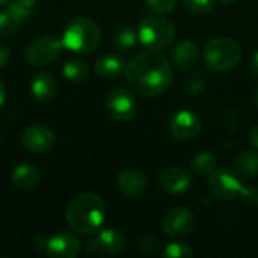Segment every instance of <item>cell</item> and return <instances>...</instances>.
<instances>
[{"label":"cell","mask_w":258,"mask_h":258,"mask_svg":"<svg viewBox=\"0 0 258 258\" xmlns=\"http://www.w3.org/2000/svg\"><path fill=\"white\" fill-rule=\"evenodd\" d=\"M30 94L38 103H50L57 94L56 79L48 73L36 74L30 82Z\"/></svg>","instance_id":"18"},{"label":"cell","mask_w":258,"mask_h":258,"mask_svg":"<svg viewBox=\"0 0 258 258\" xmlns=\"http://www.w3.org/2000/svg\"><path fill=\"white\" fill-rule=\"evenodd\" d=\"M195 215L186 207H175L165 213L162 219V230L169 237H183L195 228Z\"/></svg>","instance_id":"12"},{"label":"cell","mask_w":258,"mask_h":258,"mask_svg":"<svg viewBox=\"0 0 258 258\" xmlns=\"http://www.w3.org/2000/svg\"><path fill=\"white\" fill-rule=\"evenodd\" d=\"M249 70H251L252 74L258 76V50L254 51V54H252V57L249 60Z\"/></svg>","instance_id":"34"},{"label":"cell","mask_w":258,"mask_h":258,"mask_svg":"<svg viewBox=\"0 0 258 258\" xmlns=\"http://www.w3.org/2000/svg\"><path fill=\"white\" fill-rule=\"evenodd\" d=\"M107 216L104 200L92 192L76 195L65 209V219L68 227L83 236L95 234L101 230Z\"/></svg>","instance_id":"2"},{"label":"cell","mask_w":258,"mask_h":258,"mask_svg":"<svg viewBox=\"0 0 258 258\" xmlns=\"http://www.w3.org/2000/svg\"><path fill=\"white\" fill-rule=\"evenodd\" d=\"M125 68H127L125 60L121 56L113 54V53L100 54L94 65L97 76L101 79H107V80L118 79L119 76H122L125 73Z\"/></svg>","instance_id":"17"},{"label":"cell","mask_w":258,"mask_h":258,"mask_svg":"<svg viewBox=\"0 0 258 258\" xmlns=\"http://www.w3.org/2000/svg\"><path fill=\"white\" fill-rule=\"evenodd\" d=\"M11 3V0H0V8H6Z\"/></svg>","instance_id":"37"},{"label":"cell","mask_w":258,"mask_h":258,"mask_svg":"<svg viewBox=\"0 0 258 258\" xmlns=\"http://www.w3.org/2000/svg\"><path fill=\"white\" fill-rule=\"evenodd\" d=\"M36 248L51 258H76L82 251V243L76 234L59 231L50 236H39L36 239Z\"/></svg>","instance_id":"7"},{"label":"cell","mask_w":258,"mask_h":258,"mask_svg":"<svg viewBox=\"0 0 258 258\" xmlns=\"http://www.w3.org/2000/svg\"><path fill=\"white\" fill-rule=\"evenodd\" d=\"M128 85L144 97H159L172 83V68L159 51L147 50L135 54L125 68Z\"/></svg>","instance_id":"1"},{"label":"cell","mask_w":258,"mask_h":258,"mask_svg":"<svg viewBox=\"0 0 258 258\" xmlns=\"http://www.w3.org/2000/svg\"><path fill=\"white\" fill-rule=\"evenodd\" d=\"M5 101H6V88H5L3 82L0 80V107L5 104Z\"/></svg>","instance_id":"35"},{"label":"cell","mask_w":258,"mask_h":258,"mask_svg":"<svg viewBox=\"0 0 258 258\" xmlns=\"http://www.w3.org/2000/svg\"><path fill=\"white\" fill-rule=\"evenodd\" d=\"M62 76L68 82H74V83L85 82L89 77V67L82 59H71L63 65Z\"/></svg>","instance_id":"23"},{"label":"cell","mask_w":258,"mask_h":258,"mask_svg":"<svg viewBox=\"0 0 258 258\" xmlns=\"http://www.w3.org/2000/svg\"><path fill=\"white\" fill-rule=\"evenodd\" d=\"M209 189L212 194L222 201L239 200L243 189L240 175L230 168H216L209 175Z\"/></svg>","instance_id":"8"},{"label":"cell","mask_w":258,"mask_h":258,"mask_svg":"<svg viewBox=\"0 0 258 258\" xmlns=\"http://www.w3.org/2000/svg\"><path fill=\"white\" fill-rule=\"evenodd\" d=\"M201 118L187 109L175 112L169 118V133L178 141H190L201 132Z\"/></svg>","instance_id":"14"},{"label":"cell","mask_w":258,"mask_h":258,"mask_svg":"<svg viewBox=\"0 0 258 258\" xmlns=\"http://www.w3.org/2000/svg\"><path fill=\"white\" fill-rule=\"evenodd\" d=\"M194 178L192 174L183 166H168L162 169L157 175L159 187L171 195H181L186 194L192 187Z\"/></svg>","instance_id":"13"},{"label":"cell","mask_w":258,"mask_h":258,"mask_svg":"<svg viewBox=\"0 0 258 258\" xmlns=\"http://www.w3.org/2000/svg\"><path fill=\"white\" fill-rule=\"evenodd\" d=\"M252 101H254L255 107H258V86H257V88H255L254 94H252Z\"/></svg>","instance_id":"36"},{"label":"cell","mask_w":258,"mask_h":258,"mask_svg":"<svg viewBox=\"0 0 258 258\" xmlns=\"http://www.w3.org/2000/svg\"><path fill=\"white\" fill-rule=\"evenodd\" d=\"M222 3H225V5H233L234 2H237V0H221Z\"/></svg>","instance_id":"38"},{"label":"cell","mask_w":258,"mask_h":258,"mask_svg":"<svg viewBox=\"0 0 258 258\" xmlns=\"http://www.w3.org/2000/svg\"><path fill=\"white\" fill-rule=\"evenodd\" d=\"M9 59H11V50L3 42H0V70L9 63Z\"/></svg>","instance_id":"32"},{"label":"cell","mask_w":258,"mask_h":258,"mask_svg":"<svg viewBox=\"0 0 258 258\" xmlns=\"http://www.w3.org/2000/svg\"><path fill=\"white\" fill-rule=\"evenodd\" d=\"M112 41L118 50H132L139 41L138 39V30H135L130 26H122L118 30H115Z\"/></svg>","instance_id":"24"},{"label":"cell","mask_w":258,"mask_h":258,"mask_svg":"<svg viewBox=\"0 0 258 258\" xmlns=\"http://www.w3.org/2000/svg\"><path fill=\"white\" fill-rule=\"evenodd\" d=\"M190 168L194 174L200 177H209L218 168V159L213 153L203 151L194 156V159L190 160Z\"/></svg>","instance_id":"21"},{"label":"cell","mask_w":258,"mask_h":258,"mask_svg":"<svg viewBox=\"0 0 258 258\" xmlns=\"http://www.w3.org/2000/svg\"><path fill=\"white\" fill-rule=\"evenodd\" d=\"M23 23L24 20L17 12H14L11 8L6 6L0 12V38H8L15 35Z\"/></svg>","instance_id":"22"},{"label":"cell","mask_w":258,"mask_h":258,"mask_svg":"<svg viewBox=\"0 0 258 258\" xmlns=\"http://www.w3.org/2000/svg\"><path fill=\"white\" fill-rule=\"evenodd\" d=\"M233 169L240 175L246 178H252L258 175V150L243 151L239 156H236L233 162Z\"/></svg>","instance_id":"20"},{"label":"cell","mask_w":258,"mask_h":258,"mask_svg":"<svg viewBox=\"0 0 258 258\" xmlns=\"http://www.w3.org/2000/svg\"><path fill=\"white\" fill-rule=\"evenodd\" d=\"M147 8L156 14H168L175 9L177 0H144Z\"/></svg>","instance_id":"29"},{"label":"cell","mask_w":258,"mask_h":258,"mask_svg":"<svg viewBox=\"0 0 258 258\" xmlns=\"http://www.w3.org/2000/svg\"><path fill=\"white\" fill-rule=\"evenodd\" d=\"M160 243L156 237H142L138 243V248L144 252V254H154L159 249Z\"/></svg>","instance_id":"31"},{"label":"cell","mask_w":258,"mask_h":258,"mask_svg":"<svg viewBox=\"0 0 258 258\" xmlns=\"http://www.w3.org/2000/svg\"><path fill=\"white\" fill-rule=\"evenodd\" d=\"M62 39L54 35H41L27 42L23 51L24 60L36 68L51 65L62 54Z\"/></svg>","instance_id":"6"},{"label":"cell","mask_w":258,"mask_h":258,"mask_svg":"<svg viewBox=\"0 0 258 258\" xmlns=\"http://www.w3.org/2000/svg\"><path fill=\"white\" fill-rule=\"evenodd\" d=\"M171 60L178 70H190L200 60V47L192 39H184L174 47Z\"/></svg>","instance_id":"16"},{"label":"cell","mask_w":258,"mask_h":258,"mask_svg":"<svg viewBox=\"0 0 258 258\" xmlns=\"http://www.w3.org/2000/svg\"><path fill=\"white\" fill-rule=\"evenodd\" d=\"M127 239L122 231L116 228H104L95 233L94 237L86 240L83 245V251L86 254H109L115 255L125 249Z\"/></svg>","instance_id":"10"},{"label":"cell","mask_w":258,"mask_h":258,"mask_svg":"<svg viewBox=\"0 0 258 258\" xmlns=\"http://www.w3.org/2000/svg\"><path fill=\"white\" fill-rule=\"evenodd\" d=\"M60 39L63 48L77 54H89L98 47L101 41V30L94 20L76 17L67 24Z\"/></svg>","instance_id":"3"},{"label":"cell","mask_w":258,"mask_h":258,"mask_svg":"<svg viewBox=\"0 0 258 258\" xmlns=\"http://www.w3.org/2000/svg\"><path fill=\"white\" fill-rule=\"evenodd\" d=\"M106 112L115 121H132L138 113V101L133 92L122 86L112 89L106 97Z\"/></svg>","instance_id":"9"},{"label":"cell","mask_w":258,"mask_h":258,"mask_svg":"<svg viewBox=\"0 0 258 258\" xmlns=\"http://www.w3.org/2000/svg\"><path fill=\"white\" fill-rule=\"evenodd\" d=\"M175 35V24L162 15L145 17L138 26V39L147 50H165L174 42Z\"/></svg>","instance_id":"4"},{"label":"cell","mask_w":258,"mask_h":258,"mask_svg":"<svg viewBox=\"0 0 258 258\" xmlns=\"http://www.w3.org/2000/svg\"><path fill=\"white\" fill-rule=\"evenodd\" d=\"M148 181L144 172L138 169H124L116 177V189L127 198H138L147 190Z\"/></svg>","instance_id":"15"},{"label":"cell","mask_w":258,"mask_h":258,"mask_svg":"<svg viewBox=\"0 0 258 258\" xmlns=\"http://www.w3.org/2000/svg\"><path fill=\"white\" fill-rule=\"evenodd\" d=\"M207 85H209V76L206 73H195L186 79L184 91L192 95H197V94H201L207 88Z\"/></svg>","instance_id":"25"},{"label":"cell","mask_w":258,"mask_h":258,"mask_svg":"<svg viewBox=\"0 0 258 258\" xmlns=\"http://www.w3.org/2000/svg\"><path fill=\"white\" fill-rule=\"evenodd\" d=\"M39 181H41L39 169L27 163L17 165L11 172V183L15 189L20 190H32L39 184Z\"/></svg>","instance_id":"19"},{"label":"cell","mask_w":258,"mask_h":258,"mask_svg":"<svg viewBox=\"0 0 258 258\" xmlns=\"http://www.w3.org/2000/svg\"><path fill=\"white\" fill-rule=\"evenodd\" d=\"M36 3H38V0H11L8 8H11L14 12H17L26 21L33 14Z\"/></svg>","instance_id":"28"},{"label":"cell","mask_w":258,"mask_h":258,"mask_svg":"<svg viewBox=\"0 0 258 258\" xmlns=\"http://www.w3.org/2000/svg\"><path fill=\"white\" fill-rule=\"evenodd\" d=\"M248 136H249V142L254 145V148H257L258 150V124L252 125V127L249 128Z\"/></svg>","instance_id":"33"},{"label":"cell","mask_w":258,"mask_h":258,"mask_svg":"<svg viewBox=\"0 0 258 258\" xmlns=\"http://www.w3.org/2000/svg\"><path fill=\"white\" fill-rule=\"evenodd\" d=\"M204 62L215 71H228L242 60V47L228 36H216L210 39L203 51Z\"/></svg>","instance_id":"5"},{"label":"cell","mask_w":258,"mask_h":258,"mask_svg":"<svg viewBox=\"0 0 258 258\" xmlns=\"http://www.w3.org/2000/svg\"><path fill=\"white\" fill-rule=\"evenodd\" d=\"M23 147L35 156H42L54 148V133L44 124H30L21 135Z\"/></svg>","instance_id":"11"},{"label":"cell","mask_w":258,"mask_h":258,"mask_svg":"<svg viewBox=\"0 0 258 258\" xmlns=\"http://www.w3.org/2000/svg\"><path fill=\"white\" fill-rule=\"evenodd\" d=\"M181 3L194 15H207L216 6V0H181Z\"/></svg>","instance_id":"26"},{"label":"cell","mask_w":258,"mask_h":258,"mask_svg":"<svg viewBox=\"0 0 258 258\" xmlns=\"http://www.w3.org/2000/svg\"><path fill=\"white\" fill-rule=\"evenodd\" d=\"M239 200L246 206L255 207L258 206V187L257 186H243Z\"/></svg>","instance_id":"30"},{"label":"cell","mask_w":258,"mask_h":258,"mask_svg":"<svg viewBox=\"0 0 258 258\" xmlns=\"http://www.w3.org/2000/svg\"><path fill=\"white\" fill-rule=\"evenodd\" d=\"M194 255V249L183 242H172L166 245V248L163 249L165 258H192Z\"/></svg>","instance_id":"27"}]
</instances>
